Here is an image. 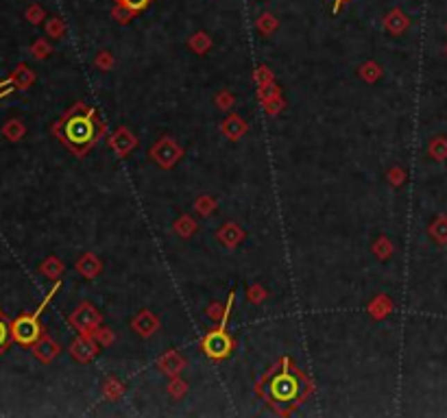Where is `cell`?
<instances>
[{
    "instance_id": "obj_4",
    "label": "cell",
    "mask_w": 447,
    "mask_h": 418,
    "mask_svg": "<svg viewBox=\"0 0 447 418\" xmlns=\"http://www.w3.org/2000/svg\"><path fill=\"white\" fill-rule=\"evenodd\" d=\"M297 390H299V385H297V379L295 377H290V375H280V377H275L273 383H271V392L275 399H280V401H290V399H295L297 397Z\"/></svg>"
},
{
    "instance_id": "obj_2",
    "label": "cell",
    "mask_w": 447,
    "mask_h": 418,
    "mask_svg": "<svg viewBox=\"0 0 447 418\" xmlns=\"http://www.w3.org/2000/svg\"><path fill=\"white\" fill-rule=\"evenodd\" d=\"M66 135L72 144L81 146L87 144L92 137H94V125H92V118L90 116H74L68 120L66 125Z\"/></svg>"
},
{
    "instance_id": "obj_5",
    "label": "cell",
    "mask_w": 447,
    "mask_h": 418,
    "mask_svg": "<svg viewBox=\"0 0 447 418\" xmlns=\"http://www.w3.org/2000/svg\"><path fill=\"white\" fill-rule=\"evenodd\" d=\"M9 336H11V329L7 327V322H5L3 318H0V349H3V347L7 345Z\"/></svg>"
},
{
    "instance_id": "obj_7",
    "label": "cell",
    "mask_w": 447,
    "mask_h": 418,
    "mask_svg": "<svg viewBox=\"0 0 447 418\" xmlns=\"http://www.w3.org/2000/svg\"><path fill=\"white\" fill-rule=\"evenodd\" d=\"M341 3H343V0H336V5H334V11H338V7H341Z\"/></svg>"
},
{
    "instance_id": "obj_1",
    "label": "cell",
    "mask_w": 447,
    "mask_h": 418,
    "mask_svg": "<svg viewBox=\"0 0 447 418\" xmlns=\"http://www.w3.org/2000/svg\"><path fill=\"white\" fill-rule=\"evenodd\" d=\"M40 336H42V327H40V322H37V314H33V316H20L18 320L11 324V338L15 340V342L24 345V347L37 342Z\"/></svg>"
},
{
    "instance_id": "obj_3",
    "label": "cell",
    "mask_w": 447,
    "mask_h": 418,
    "mask_svg": "<svg viewBox=\"0 0 447 418\" xmlns=\"http://www.w3.org/2000/svg\"><path fill=\"white\" fill-rule=\"evenodd\" d=\"M203 349L210 358L214 360H223L229 355L231 351V340L227 338L225 329H219V331H212L205 340H203Z\"/></svg>"
},
{
    "instance_id": "obj_6",
    "label": "cell",
    "mask_w": 447,
    "mask_h": 418,
    "mask_svg": "<svg viewBox=\"0 0 447 418\" xmlns=\"http://www.w3.org/2000/svg\"><path fill=\"white\" fill-rule=\"evenodd\" d=\"M122 3H125L131 11H140L149 5V0H122Z\"/></svg>"
}]
</instances>
